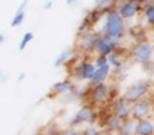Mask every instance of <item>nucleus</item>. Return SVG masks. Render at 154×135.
Instances as JSON below:
<instances>
[{"mask_svg":"<svg viewBox=\"0 0 154 135\" xmlns=\"http://www.w3.org/2000/svg\"><path fill=\"white\" fill-rule=\"evenodd\" d=\"M88 100L94 106H101L110 100V85L106 82H100L88 87Z\"/></svg>","mask_w":154,"mask_h":135,"instance_id":"39448f33","label":"nucleus"},{"mask_svg":"<svg viewBox=\"0 0 154 135\" xmlns=\"http://www.w3.org/2000/svg\"><path fill=\"white\" fill-rule=\"evenodd\" d=\"M118 11L126 21H132L140 15V12H142V3L138 0H126L118 6Z\"/></svg>","mask_w":154,"mask_h":135,"instance_id":"1a4fd4ad","label":"nucleus"},{"mask_svg":"<svg viewBox=\"0 0 154 135\" xmlns=\"http://www.w3.org/2000/svg\"><path fill=\"white\" fill-rule=\"evenodd\" d=\"M73 59H75L73 50L72 49H65V50H62V51L59 53V56L54 59L53 65H54L56 68H59V66H63V65H66V63H69V62H73Z\"/></svg>","mask_w":154,"mask_h":135,"instance_id":"f3484780","label":"nucleus"},{"mask_svg":"<svg viewBox=\"0 0 154 135\" xmlns=\"http://www.w3.org/2000/svg\"><path fill=\"white\" fill-rule=\"evenodd\" d=\"M112 2H113V3H115V6L118 8V6H120V5H122L123 2H126V0H112Z\"/></svg>","mask_w":154,"mask_h":135,"instance_id":"bb28decb","label":"nucleus"},{"mask_svg":"<svg viewBox=\"0 0 154 135\" xmlns=\"http://www.w3.org/2000/svg\"><path fill=\"white\" fill-rule=\"evenodd\" d=\"M24 78H25V74L22 72V74H19V76H18V81H22Z\"/></svg>","mask_w":154,"mask_h":135,"instance_id":"c85d7f7f","label":"nucleus"},{"mask_svg":"<svg viewBox=\"0 0 154 135\" xmlns=\"http://www.w3.org/2000/svg\"><path fill=\"white\" fill-rule=\"evenodd\" d=\"M122 46L119 47L118 50H115L113 53L109 54V63L112 65L113 69H120L123 68V57H122Z\"/></svg>","mask_w":154,"mask_h":135,"instance_id":"6ab92c4d","label":"nucleus"},{"mask_svg":"<svg viewBox=\"0 0 154 135\" xmlns=\"http://www.w3.org/2000/svg\"><path fill=\"white\" fill-rule=\"evenodd\" d=\"M122 122H123V121H122L119 116H116L115 113L110 112V115L103 121V129H104L106 132H119V129H120V126H122Z\"/></svg>","mask_w":154,"mask_h":135,"instance_id":"4468645a","label":"nucleus"},{"mask_svg":"<svg viewBox=\"0 0 154 135\" xmlns=\"http://www.w3.org/2000/svg\"><path fill=\"white\" fill-rule=\"evenodd\" d=\"M119 97V88L115 85H110V100H115Z\"/></svg>","mask_w":154,"mask_h":135,"instance_id":"393cba45","label":"nucleus"},{"mask_svg":"<svg viewBox=\"0 0 154 135\" xmlns=\"http://www.w3.org/2000/svg\"><path fill=\"white\" fill-rule=\"evenodd\" d=\"M3 43H5V35L0 34V44H3Z\"/></svg>","mask_w":154,"mask_h":135,"instance_id":"c756f323","label":"nucleus"},{"mask_svg":"<svg viewBox=\"0 0 154 135\" xmlns=\"http://www.w3.org/2000/svg\"><path fill=\"white\" fill-rule=\"evenodd\" d=\"M97 122V113L94 109L88 104H85L82 107H79L76 113L71 118V121L68 122L69 128H79L81 125H94Z\"/></svg>","mask_w":154,"mask_h":135,"instance_id":"20e7f679","label":"nucleus"},{"mask_svg":"<svg viewBox=\"0 0 154 135\" xmlns=\"http://www.w3.org/2000/svg\"><path fill=\"white\" fill-rule=\"evenodd\" d=\"M76 2H78V0H66V5H68V6H72V5H75Z\"/></svg>","mask_w":154,"mask_h":135,"instance_id":"cd10ccee","label":"nucleus"},{"mask_svg":"<svg viewBox=\"0 0 154 135\" xmlns=\"http://www.w3.org/2000/svg\"><path fill=\"white\" fill-rule=\"evenodd\" d=\"M82 134L84 135H98L100 131L95 125H85V128L82 129Z\"/></svg>","mask_w":154,"mask_h":135,"instance_id":"5701e85b","label":"nucleus"},{"mask_svg":"<svg viewBox=\"0 0 154 135\" xmlns=\"http://www.w3.org/2000/svg\"><path fill=\"white\" fill-rule=\"evenodd\" d=\"M112 74H113V68H112L110 63H109V65H104V66L97 68L95 72H94L93 79L90 81V85H95V84H100V82H106L107 79L112 76Z\"/></svg>","mask_w":154,"mask_h":135,"instance_id":"f8f14e48","label":"nucleus"},{"mask_svg":"<svg viewBox=\"0 0 154 135\" xmlns=\"http://www.w3.org/2000/svg\"><path fill=\"white\" fill-rule=\"evenodd\" d=\"M148 91H150V82L145 81V79H140V81H135L131 85L126 87L125 91L120 96L125 100H128L129 103H135L141 98L147 97Z\"/></svg>","mask_w":154,"mask_h":135,"instance_id":"7ed1b4c3","label":"nucleus"},{"mask_svg":"<svg viewBox=\"0 0 154 135\" xmlns=\"http://www.w3.org/2000/svg\"><path fill=\"white\" fill-rule=\"evenodd\" d=\"M129 34H131V37L135 40V43L147 40V32H145V29L142 28L141 25H134V26H131Z\"/></svg>","mask_w":154,"mask_h":135,"instance_id":"aec40b11","label":"nucleus"},{"mask_svg":"<svg viewBox=\"0 0 154 135\" xmlns=\"http://www.w3.org/2000/svg\"><path fill=\"white\" fill-rule=\"evenodd\" d=\"M137 135H153L154 134V119L150 118H142L137 121Z\"/></svg>","mask_w":154,"mask_h":135,"instance_id":"ddd939ff","label":"nucleus"},{"mask_svg":"<svg viewBox=\"0 0 154 135\" xmlns=\"http://www.w3.org/2000/svg\"><path fill=\"white\" fill-rule=\"evenodd\" d=\"M98 34L100 32H95L94 29H91L88 32H84L81 35H78V40H76V50H78V53H81L84 56H90L91 53H94Z\"/></svg>","mask_w":154,"mask_h":135,"instance_id":"423d86ee","label":"nucleus"},{"mask_svg":"<svg viewBox=\"0 0 154 135\" xmlns=\"http://www.w3.org/2000/svg\"><path fill=\"white\" fill-rule=\"evenodd\" d=\"M60 132L62 131H60L59 125H56V123H51L46 128V134H60Z\"/></svg>","mask_w":154,"mask_h":135,"instance_id":"b1692460","label":"nucleus"},{"mask_svg":"<svg viewBox=\"0 0 154 135\" xmlns=\"http://www.w3.org/2000/svg\"><path fill=\"white\" fill-rule=\"evenodd\" d=\"M151 118H153V119H154V110H153V115H151Z\"/></svg>","mask_w":154,"mask_h":135,"instance_id":"2f4dec72","label":"nucleus"},{"mask_svg":"<svg viewBox=\"0 0 154 135\" xmlns=\"http://www.w3.org/2000/svg\"><path fill=\"white\" fill-rule=\"evenodd\" d=\"M26 5H28V0H24L19 6H18V9H16V12L13 15L12 21H11V26L12 28H16V26H19V25L24 24L25 21V11H26Z\"/></svg>","mask_w":154,"mask_h":135,"instance_id":"2eb2a0df","label":"nucleus"},{"mask_svg":"<svg viewBox=\"0 0 154 135\" xmlns=\"http://www.w3.org/2000/svg\"><path fill=\"white\" fill-rule=\"evenodd\" d=\"M76 85L72 79H63V81H57L56 84H53L51 88H50V96L54 97V96H63L66 93H69L72 90H75Z\"/></svg>","mask_w":154,"mask_h":135,"instance_id":"9b49d317","label":"nucleus"},{"mask_svg":"<svg viewBox=\"0 0 154 135\" xmlns=\"http://www.w3.org/2000/svg\"><path fill=\"white\" fill-rule=\"evenodd\" d=\"M153 110H154V104L153 101L150 98L144 97L135 103H132V113L131 116L134 119H142V118H150L153 115Z\"/></svg>","mask_w":154,"mask_h":135,"instance_id":"6e6552de","label":"nucleus"},{"mask_svg":"<svg viewBox=\"0 0 154 135\" xmlns=\"http://www.w3.org/2000/svg\"><path fill=\"white\" fill-rule=\"evenodd\" d=\"M142 21L147 28L150 29H154V3L151 5H147V6H142Z\"/></svg>","mask_w":154,"mask_h":135,"instance_id":"dca6fc26","label":"nucleus"},{"mask_svg":"<svg viewBox=\"0 0 154 135\" xmlns=\"http://www.w3.org/2000/svg\"><path fill=\"white\" fill-rule=\"evenodd\" d=\"M94 63L97 68L100 66H104V65H109V56H104V54H97L94 57Z\"/></svg>","mask_w":154,"mask_h":135,"instance_id":"4be33fe9","label":"nucleus"},{"mask_svg":"<svg viewBox=\"0 0 154 135\" xmlns=\"http://www.w3.org/2000/svg\"><path fill=\"white\" fill-rule=\"evenodd\" d=\"M128 31V25H126V19L119 13L118 8L110 9L106 12L104 16V24H103V29L101 32L104 35H110V37H125Z\"/></svg>","mask_w":154,"mask_h":135,"instance_id":"f257e3e1","label":"nucleus"},{"mask_svg":"<svg viewBox=\"0 0 154 135\" xmlns=\"http://www.w3.org/2000/svg\"><path fill=\"white\" fill-rule=\"evenodd\" d=\"M51 8H53V2H47L43 5V11H50Z\"/></svg>","mask_w":154,"mask_h":135,"instance_id":"a878e982","label":"nucleus"},{"mask_svg":"<svg viewBox=\"0 0 154 135\" xmlns=\"http://www.w3.org/2000/svg\"><path fill=\"white\" fill-rule=\"evenodd\" d=\"M110 112L115 113L116 116H119L122 121L131 118V113H132V103H129L128 100L122 97H118L115 100H112V104H110Z\"/></svg>","mask_w":154,"mask_h":135,"instance_id":"9d476101","label":"nucleus"},{"mask_svg":"<svg viewBox=\"0 0 154 135\" xmlns=\"http://www.w3.org/2000/svg\"><path fill=\"white\" fill-rule=\"evenodd\" d=\"M103 2H104V0H94V5L95 6H98V5H100V3H103Z\"/></svg>","mask_w":154,"mask_h":135,"instance_id":"7c9ffc66","label":"nucleus"},{"mask_svg":"<svg viewBox=\"0 0 154 135\" xmlns=\"http://www.w3.org/2000/svg\"><path fill=\"white\" fill-rule=\"evenodd\" d=\"M135 129H137V119H134L132 116L125 119L122 122V126L119 129L118 134H122V135H132L135 134Z\"/></svg>","mask_w":154,"mask_h":135,"instance_id":"a211bd4d","label":"nucleus"},{"mask_svg":"<svg viewBox=\"0 0 154 135\" xmlns=\"http://www.w3.org/2000/svg\"><path fill=\"white\" fill-rule=\"evenodd\" d=\"M34 40V34L31 32V31H28V32H25L24 37L21 38V41H19V46H18V50L19 51H24L25 49H26V46L31 43Z\"/></svg>","mask_w":154,"mask_h":135,"instance_id":"412c9836","label":"nucleus"},{"mask_svg":"<svg viewBox=\"0 0 154 135\" xmlns=\"http://www.w3.org/2000/svg\"><path fill=\"white\" fill-rule=\"evenodd\" d=\"M95 69H97V66H95L94 60H87V59H84V60H79L76 63V66L72 69V75H73V78L76 79V81H91L93 79V76H94V72Z\"/></svg>","mask_w":154,"mask_h":135,"instance_id":"0eeeda50","label":"nucleus"},{"mask_svg":"<svg viewBox=\"0 0 154 135\" xmlns=\"http://www.w3.org/2000/svg\"><path fill=\"white\" fill-rule=\"evenodd\" d=\"M131 60L137 65H141L142 68L150 65L154 62V44L148 40L135 43V46L131 50Z\"/></svg>","mask_w":154,"mask_h":135,"instance_id":"f03ea898","label":"nucleus"}]
</instances>
